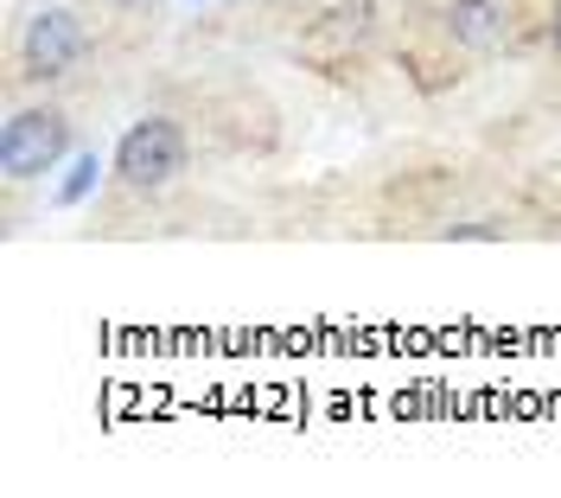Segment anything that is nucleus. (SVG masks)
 Returning <instances> with one entry per match:
<instances>
[{
  "label": "nucleus",
  "mask_w": 561,
  "mask_h": 498,
  "mask_svg": "<svg viewBox=\"0 0 561 498\" xmlns=\"http://www.w3.org/2000/svg\"><path fill=\"white\" fill-rule=\"evenodd\" d=\"M511 20H517L511 0H447L440 7V33L459 52H497L511 38Z\"/></svg>",
  "instance_id": "20e7f679"
},
{
  "label": "nucleus",
  "mask_w": 561,
  "mask_h": 498,
  "mask_svg": "<svg viewBox=\"0 0 561 498\" xmlns=\"http://www.w3.org/2000/svg\"><path fill=\"white\" fill-rule=\"evenodd\" d=\"M90 58V26L70 7H38L20 33V77L26 83H58Z\"/></svg>",
  "instance_id": "7ed1b4c3"
},
{
  "label": "nucleus",
  "mask_w": 561,
  "mask_h": 498,
  "mask_svg": "<svg viewBox=\"0 0 561 498\" xmlns=\"http://www.w3.org/2000/svg\"><path fill=\"white\" fill-rule=\"evenodd\" d=\"M542 38H549V52L561 58V0H549V13H542Z\"/></svg>",
  "instance_id": "423d86ee"
},
{
  "label": "nucleus",
  "mask_w": 561,
  "mask_h": 498,
  "mask_svg": "<svg viewBox=\"0 0 561 498\" xmlns=\"http://www.w3.org/2000/svg\"><path fill=\"white\" fill-rule=\"evenodd\" d=\"M185 154L192 147H185V128H179L173 115H140L115 142V179L128 192H167L185 173Z\"/></svg>",
  "instance_id": "f03ea898"
},
{
  "label": "nucleus",
  "mask_w": 561,
  "mask_h": 498,
  "mask_svg": "<svg viewBox=\"0 0 561 498\" xmlns=\"http://www.w3.org/2000/svg\"><path fill=\"white\" fill-rule=\"evenodd\" d=\"M96 173H103V160H96V154H77V160H70V179L65 185H58V205H83V199H90V185H96Z\"/></svg>",
  "instance_id": "39448f33"
},
{
  "label": "nucleus",
  "mask_w": 561,
  "mask_h": 498,
  "mask_svg": "<svg viewBox=\"0 0 561 498\" xmlns=\"http://www.w3.org/2000/svg\"><path fill=\"white\" fill-rule=\"evenodd\" d=\"M70 154V115L58 103L13 109L0 128V173L7 185H33V179L58 173V160Z\"/></svg>",
  "instance_id": "f257e3e1"
}]
</instances>
